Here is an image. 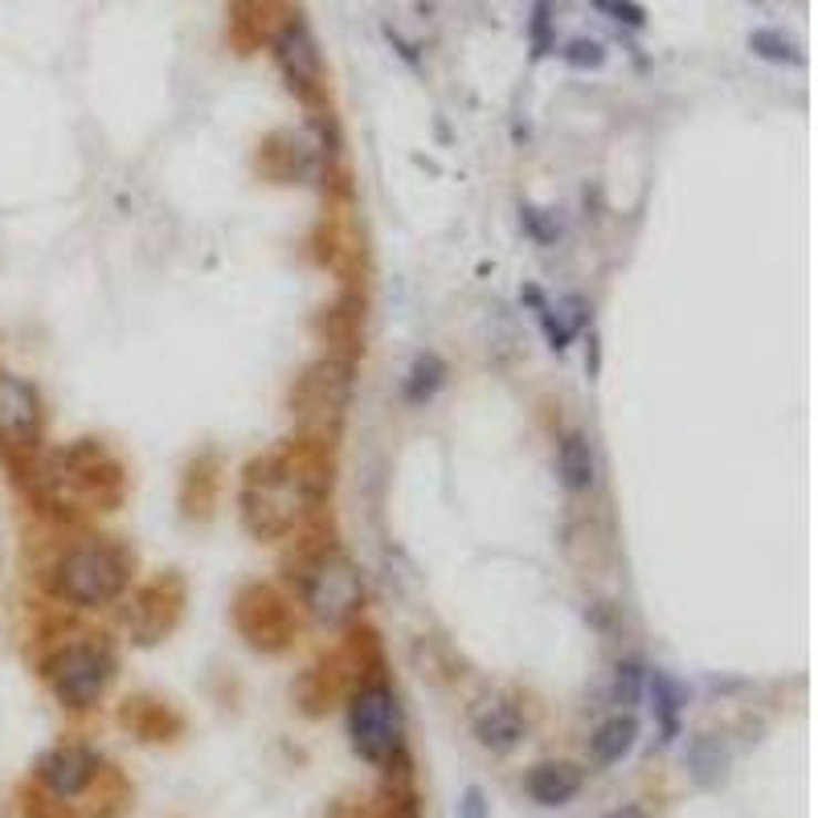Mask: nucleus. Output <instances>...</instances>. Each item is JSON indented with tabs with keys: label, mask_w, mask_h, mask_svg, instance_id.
<instances>
[{
	"label": "nucleus",
	"mask_w": 818,
	"mask_h": 818,
	"mask_svg": "<svg viewBox=\"0 0 818 818\" xmlns=\"http://www.w3.org/2000/svg\"><path fill=\"white\" fill-rule=\"evenodd\" d=\"M320 499V484L311 479V470L296 458H270L262 467L250 470L246 479V524L258 537H282L291 532Z\"/></svg>",
	"instance_id": "obj_1"
},
{
	"label": "nucleus",
	"mask_w": 818,
	"mask_h": 818,
	"mask_svg": "<svg viewBox=\"0 0 818 818\" xmlns=\"http://www.w3.org/2000/svg\"><path fill=\"white\" fill-rule=\"evenodd\" d=\"M50 590H54V598L79 605V610L111 605L127 590V557L103 545V540L74 545L58 557L54 573H50Z\"/></svg>",
	"instance_id": "obj_2"
},
{
	"label": "nucleus",
	"mask_w": 818,
	"mask_h": 818,
	"mask_svg": "<svg viewBox=\"0 0 818 818\" xmlns=\"http://www.w3.org/2000/svg\"><path fill=\"white\" fill-rule=\"evenodd\" d=\"M303 605L320 627H349L364 605V577L344 552H320L303 569Z\"/></svg>",
	"instance_id": "obj_3"
},
{
	"label": "nucleus",
	"mask_w": 818,
	"mask_h": 818,
	"mask_svg": "<svg viewBox=\"0 0 818 818\" xmlns=\"http://www.w3.org/2000/svg\"><path fill=\"white\" fill-rule=\"evenodd\" d=\"M349 741L369 765H385L402 749L397 696L385 680H364L349 700Z\"/></svg>",
	"instance_id": "obj_4"
},
{
	"label": "nucleus",
	"mask_w": 818,
	"mask_h": 818,
	"mask_svg": "<svg viewBox=\"0 0 818 818\" xmlns=\"http://www.w3.org/2000/svg\"><path fill=\"white\" fill-rule=\"evenodd\" d=\"M111 675H115V659L94 643H70L45 663V680L54 687L58 704L74 712L94 708L107 692Z\"/></svg>",
	"instance_id": "obj_5"
},
{
	"label": "nucleus",
	"mask_w": 818,
	"mask_h": 818,
	"mask_svg": "<svg viewBox=\"0 0 818 818\" xmlns=\"http://www.w3.org/2000/svg\"><path fill=\"white\" fill-rule=\"evenodd\" d=\"M270 58L279 74L287 79V86L299 94V99H315L323 91V58H320V41L303 21H287V25L270 38Z\"/></svg>",
	"instance_id": "obj_6"
},
{
	"label": "nucleus",
	"mask_w": 818,
	"mask_h": 818,
	"mask_svg": "<svg viewBox=\"0 0 818 818\" xmlns=\"http://www.w3.org/2000/svg\"><path fill=\"white\" fill-rule=\"evenodd\" d=\"M41 434L38 390L13 373H0V446L25 451Z\"/></svg>",
	"instance_id": "obj_7"
},
{
	"label": "nucleus",
	"mask_w": 818,
	"mask_h": 818,
	"mask_svg": "<svg viewBox=\"0 0 818 818\" xmlns=\"http://www.w3.org/2000/svg\"><path fill=\"white\" fill-rule=\"evenodd\" d=\"M99 753H91L86 745H54L50 753H41L38 762V781L54 798H79L91 790V781L99 778Z\"/></svg>",
	"instance_id": "obj_8"
},
{
	"label": "nucleus",
	"mask_w": 818,
	"mask_h": 818,
	"mask_svg": "<svg viewBox=\"0 0 818 818\" xmlns=\"http://www.w3.org/2000/svg\"><path fill=\"white\" fill-rule=\"evenodd\" d=\"M470 728H475V737H479V745L491 753H511L516 745L524 741V712L511 704L508 696H491L484 700L479 708H475V721H470Z\"/></svg>",
	"instance_id": "obj_9"
},
{
	"label": "nucleus",
	"mask_w": 818,
	"mask_h": 818,
	"mask_svg": "<svg viewBox=\"0 0 818 818\" xmlns=\"http://www.w3.org/2000/svg\"><path fill=\"white\" fill-rule=\"evenodd\" d=\"M581 786H586V769L573 762H540V765H532L528 778H524L528 798L537 806H549V810L573 803L577 794H581Z\"/></svg>",
	"instance_id": "obj_10"
},
{
	"label": "nucleus",
	"mask_w": 818,
	"mask_h": 818,
	"mask_svg": "<svg viewBox=\"0 0 818 818\" xmlns=\"http://www.w3.org/2000/svg\"><path fill=\"white\" fill-rule=\"evenodd\" d=\"M557 470H561V484L573 491V496H586L598 487V455H593V443L586 434H565L561 446H557Z\"/></svg>",
	"instance_id": "obj_11"
},
{
	"label": "nucleus",
	"mask_w": 818,
	"mask_h": 818,
	"mask_svg": "<svg viewBox=\"0 0 818 818\" xmlns=\"http://www.w3.org/2000/svg\"><path fill=\"white\" fill-rule=\"evenodd\" d=\"M634 741H639V721H634L631 712H614L610 721H602V725L593 728L590 737V757L593 765H618L627 753L634 749Z\"/></svg>",
	"instance_id": "obj_12"
},
{
	"label": "nucleus",
	"mask_w": 818,
	"mask_h": 818,
	"mask_svg": "<svg viewBox=\"0 0 818 818\" xmlns=\"http://www.w3.org/2000/svg\"><path fill=\"white\" fill-rule=\"evenodd\" d=\"M687 774L696 786L712 790V786H721L728 778V745L721 737H712V733H700V737L687 741Z\"/></svg>",
	"instance_id": "obj_13"
},
{
	"label": "nucleus",
	"mask_w": 818,
	"mask_h": 818,
	"mask_svg": "<svg viewBox=\"0 0 818 818\" xmlns=\"http://www.w3.org/2000/svg\"><path fill=\"white\" fill-rule=\"evenodd\" d=\"M646 687H651V696H655L659 733H663L659 741L667 745V741H675V733H680V716H684V708H687V692L680 680H671L667 671H651Z\"/></svg>",
	"instance_id": "obj_14"
},
{
	"label": "nucleus",
	"mask_w": 818,
	"mask_h": 818,
	"mask_svg": "<svg viewBox=\"0 0 818 818\" xmlns=\"http://www.w3.org/2000/svg\"><path fill=\"white\" fill-rule=\"evenodd\" d=\"M443 381H446V361L434 356V352H422L414 361V369H410V376H405V402L426 405L434 393L443 390Z\"/></svg>",
	"instance_id": "obj_15"
},
{
	"label": "nucleus",
	"mask_w": 818,
	"mask_h": 818,
	"mask_svg": "<svg viewBox=\"0 0 818 818\" xmlns=\"http://www.w3.org/2000/svg\"><path fill=\"white\" fill-rule=\"evenodd\" d=\"M749 50L757 58H765V62H774V66H790V62H803L798 45H794L786 33H778V29H753V33H749Z\"/></svg>",
	"instance_id": "obj_16"
},
{
	"label": "nucleus",
	"mask_w": 818,
	"mask_h": 818,
	"mask_svg": "<svg viewBox=\"0 0 818 818\" xmlns=\"http://www.w3.org/2000/svg\"><path fill=\"white\" fill-rule=\"evenodd\" d=\"M561 58H565V66H573V70H602L605 66V45L602 41H593V38H573L561 50Z\"/></svg>",
	"instance_id": "obj_17"
},
{
	"label": "nucleus",
	"mask_w": 818,
	"mask_h": 818,
	"mask_svg": "<svg viewBox=\"0 0 818 818\" xmlns=\"http://www.w3.org/2000/svg\"><path fill=\"white\" fill-rule=\"evenodd\" d=\"M643 696V667L639 663H618L614 671V704L618 708H631Z\"/></svg>",
	"instance_id": "obj_18"
},
{
	"label": "nucleus",
	"mask_w": 818,
	"mask_h": 818,
	"mask_svg": "<svg viewBox=\"0 0 818 818\" xmlns=\"http://www.w3.org/2000/svg\"><path fill=\"white\" fill-rule=\"evenodd\" d=\"M590 4L602 17H610V21H618V25H627V29L646 25V9L639 0H590Z\"/></svg>",
	"instance_id": "obj_19"
},
{
	"label": "nucleus",
	"mask_w": 818,
	"mask_h": 818,
	"mask_svg": "<svg viewBox=\"0 0 818 818\" xmlns=\"http://www.w3.org/2000/svg\"><path fill=\"white\" fill-rule=\"evenodd\" d=\"M532 50L540 54H549V0H537V9H532Z\"/></svg>",
	"instance_id": "obj_20"
},
{
	"label": "nucleus",
	"mask_w": 818,
	"mask_h": 818,
	"mask_svg": "<svg viewBox=\"0 0 818 818\" xmlns=\"http://www.w3.org/2000/svg\"><path fill=\"white\" fill-rule=\"evenodd\" d=\"M458 818H487L484 790H475V786H470V790L463 794V803H458Z\"/></svg>",
	"instance_id": "obj_21"
},
{
	"label": "nucleus",
	"mask_w": 818,
	"mask_h": 818,
	"mask_svg": "<svg viewBox=\"0 0 818 818\" xmlns=\"http://www.w3.org/2000/svg\"><path fill=\"white\" fill-rule=\"evenodd\" d=\"M605 818H651L643 810V806H634V803H627V806H614V810H610V815Z\"/></svg>",
	"instance_id": "obj_22"
}]
</instances>
